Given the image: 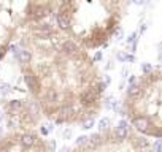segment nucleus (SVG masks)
Returning <instances> with one entry per match:
<instances>
[{"instance_id":"obj_1","label":"nucleus","mask_w":162,"mask_h":152,"mask_svg":"<svg viewBox=\"0 0 162 152\" xmlns=\"http://www.w3.org/2000/svg\"><path fill=\"white\" fill-rule=\"evenodd\" d=\"M19 67L38 113L57 125L96 119L105 81L91 52L52 21L25 25L19 35Z\"/></svg>"},{"instance_id":"obj_2","label":"nucleus","mask_w":162,"mask_h":152,"mask_svg":"<svg viewBox=\"0 0 162 152\" xmlns=\"http://www.w3.org/2000/svg\"><path fill=\"white\" fill-rule=\"evenodd\" d=\"M129 0H61L52 22L88 51L110 41L123 22Z\"/></svg>"},{"instance_id":"obj_3","label":"nucleus","mask_w":162,"mask_h":152,"mask_svg":"<svg viewBox=\"0 0 162 152\" xmlns=\"http://www.w3.org/2000/svg\"><path fill=\"white\" fill-rule=\"evenodd\" d=\"M123 113L132 130L162 140V68L135 79L123 98Z\"/></svg>"},{"instance_id":"obj_4","label":"nucleus","mask_w":162,"mask_h":152,"mask_svg":"<svg viewBox=\"0 0 162 152\" xmlns=\"http://www.w3.org/2000/svg\"><path fill=\"white\" fill-rule=\"evenodd\" d=\"M69 152H154V147L130 127H110L84 138Z\"/></svg>"},{"instance_id":"obj_5","label":"nucleus","mask_w":162,"mask_h":152,"mask_svg":"<svg viewBox=\"0 0 162 152\" xmlns=\"http://www.w3.org/2000/svg\"><path fill=\"white\" fill-rule=\"evenodd\" d=\"M27 24V0H0V62Z\"/></svg>"},{"instance_id":"obj_6","label":"nucleus","mask_w":162,"mask_h":152,"mask_svg":"<svg viewBox=\"0 0 162 152\" xmlns=\"http://www.w3.org/2000/svg\"><path fill=\"white\" fill-rule=\"evenodd\" d=\"M0 152H51V146L37 130L16 127L0 136Z\"/></svg>"},{"instance_id":"obj_7","label":"nucleus","mask_w":162,"mask_h":152,"mask_svg":"<svg viewBox=\"0 0 162 152\" xmlns=\"http://www.w3.org/2000/svg\"><path fill=\"white\" fill-rule=\"evenodd\" d=\"M59 2L61 0H27V19H29V24L51 21Z\"/></svg>"}]
</instances>
